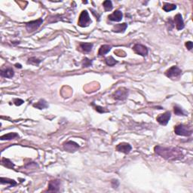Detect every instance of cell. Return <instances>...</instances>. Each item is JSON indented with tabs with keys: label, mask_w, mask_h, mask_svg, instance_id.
<instances>
[{
	"label": "cell",
	"mask_w": 193,
	"mask_h": 193,
	"mask_svg": "<svg viewBox=\"0 0 193 193\" xmlns=\"http://www.w3.org/2000/svg\"><path fill=\"white\" fill-rule=\"evenodd\" d=\"M14 103L16 106H21V105H22L23 103H24V101L21 99H14Z\"/></svg>",
	"instance_id": "obj_30"
},
{
	"label": "cell",
	"mask_w": 193,
	"mask_h": 193,
	"mask_svg": "<svg viewBox=\"0 0 193 193\" xmlns=\"http://www.w3.org/2000/svg\"><path fill=\"white\" fill-rule=\"evenodd\" d=\"M61 187V181L59 179H54V180L49 181L48 189L46 192H58L60 191Z\"/></svg>",
	"instance_id": "obj_10"
},
{
	"label": "cell",
	"mask_w": 193,
	"mask_h": 193,
	"mask_svg": "<svg viewBox=\"0 0 193 193\" xmlns=\"http://www.w3.org/2000/svg\"><path fill=\"white\" fill-rule=\"evenodd\" d=\"M122 18H123V14L121 11L116 10L115 11L113 14H110L108 16L109 20L111 21H115V22H119L122 21Z\"/></svg>",
	"instance_id": "obj_13"
},
{
	"label": "cell",
	"mask_w": 193,
	"mask_h": 193,
	"mask_svg": "<svg viewBox=\"0 0 193 193\" xmlns=\"http://www.w3.org/2000/svg\"><path fill=\"white\" fill-rule=\"evenodd\" d=\"M128 90L125 88L122 87L117 89L112 96H113V99L116 100H125L128 97Z\"/></svg>",
	"instance_id": "obj_4"
},
{
	"label": "cell",
	"mask_w": 193,
	"mask_h": 193,
	"mask_svg": "<svg viewBox=\"0 0 193 193\" xmlns=\"http://www.w3.org/2000/svg\"><path fill=\"white\" fill-rule=\"evenodd\" d=\"M92 106H94V109H95L96 111L98 112V113H105L109 112V110H106V108H103L102 107V106H96L94 103H92Z\"/></svg>",
	"instance_id": "obj_28"
},
{
	"label": "cell",
	"mask_w": 193,
	"mask_h": 193,
	"mask_svg": "<svg viewBox=\"0 0 193 193\" xmlns=\"http://www.w3.org/2000/svg\"><path fill=\"white\" fill-rule=\"evenodd\" d=\"M2 165L5 166V167H8V168L12 169V168H14V164L12 162H11V161L9 160V159H8V158H2Z\"/></svg>",
	"instance_id": "obj_21"
},
{
	"label": "cell",
	"mask_w": 193,
	"mask_h": 193,
	"mask_svg": "<svg viewBox=\"0 0 193 193\" xmlns=\"http://www.w3.org/2000/svg\"><path fill=\"white\" fill-rule=\"evenodd\" d=\"M90 24H91V20H90L88 11H82L78 18V25L81 27H86Z\"/></svg>",
	"instance_id": "obj_5"
},
{
	"label": "cell",
	"mask_w": 193,
	"mask_h": 193,
	"mask_svg": "<svg viewBox=\"0 0 193 193\" xmlns=\"http://www.w3.org/2000/svg\"><path fill=\"white\" fill-rule=\"evenodd\" d=\"M112 47L109 45H103L102 46H100L99 49V51H98V54L100 56H103L105 54H107L110 50H111Z\"/></svg>",
	"instance_id": "obj_18"
},
{
	"label": "cell",
	"mask_w": 193,
	"mask_h": 193,
	"mask_svg": "<svg viewBox=\"0 0 193 193\" xmlns=\"http://www.w3.org/2000/svg\"><path fill=\"white\" fill-rule=\"evenodd\" d=\"M133 50H134V51L136 54L143 56V57H145V56L148 54V48H147V47L143 45H141V44H136V45H134V47H133Z\"/></svg>",
	"instance_id": "obj_9"
},
{
	"label": "cell",
	"mask_w": 193,
	"mask_h": 193,
	"mask_svg": "<svg viewBox=\"0 0 193 193\" xmlns=\"http://www.w3.org/2000/svg\"><path fill=\"white\" fill-rule=\"evenodd\" d=\"M1 76L3 78H11L14 75V72L12 68L8 67L5 70H1Z\"/></svg>",
	"instance_id": "obj_14"
},
{
	"label": "cell",
	"mask_w": 193,
	"mask_h": 193,
	"mask_svg": "<svg viewBox=\"0 0 193 193\" xmlns=\"http://www.w3.org/2000/svg\"><path fill=\"white\" fill-rule=\"evenodd\" d=\"M42 23H43V20L42 18H38L36 21H30L26 24V30L29 33H33L38 30L39 26L42 24Z\"/></svg>",
	"instance_id": "obj_6"
},
{
	"label": "cell",
	"mask_w": 193,
	"mask_h": 193,
	"mask_svg": "<svg viewBox=\"0 0 193 193\" xmlns=\"http://www.w3.org/2000/svg\"><path fill=\"white\" fill-rule=\"evenodd\" d=\"M82 67H89L92 65V61L89 60L88 58H85L82 62Z\"/></svg>",
	"instance_id": "obj_27"
},
{
	"label": "cell",
	"mask_w": 193,
	"mask_h": 193,
	"mask_svg": "<svg viewBox=\"0 0 193 193\" xmlns=\"http://www.w3.org/2000/svg\"><path fill=\"white\" fill-rule=\"evenodd\" d=\"M112 183V186H113V188H118V186H119V182L118 181V179H113L111 181Z\"/></svg>",
	"instance_id": "obj_29"
},
{
	"label": "cell",
	"mask_w": 193,
	"mask_h": 193,
	"mask_svg": "<svg viewBox=\"0 0 193 193\" xmlns=\"http://www.w3.org/2000/svg\"><path fill=\"white\" fill-rule=\"evenodd\" d=\"M165 74L169 78H171L172 80H175L180 77L182 74V70L178 66H173L171 68H169L167 70H166Z\"/></svg>",
	"instance_id": "obj_3"
},
{
	"label": "cell",
	"mask_w": 193,
	"mask_h": 193,
	"mask_svg": "<svg viewBox=\"0 0 193 193\" xmlns=\"http://www.w3.org/2000/svg\"><path fill=\"white\" fill-rule=\"evenodd\" d=\"M15 66H16V67L20 68V69H21V68H22V66H21V64H18V63H16V64H15Z\"/></svg>",
	"instance_id": "obj_32"
},
{
	"label": "cell",
	"mask_w": 193,
	"mask_h": 193,
	"mask_svg": "<svg viewBox=\"0 0 193 193\" xmlns=\"http://www.w3.org/2000/svg\"><path fill=\"white\" fill-rule=\"evenodd\" d=\"M103 5L106 11H110L113 8V3H112L110 0H106V1H104V2H103Z\"/></svg>",
	"instance_id": "obj_24"
},
{
	"label": "cell",
	"mask_w": 193,
	"mask_h": 193,
	"mask_svg": "<svg viewBox=\"0 0 193 193\" xmlns=\"http://www.w3.org/2000/svg\"><path fill=\"white\" fill-rule=\"evenodd\" d=\"M105 62H106V65H108L109 66H113L118 63V61L114 59L112 56H110V57L106 58V59H105Z\"/></svg>",
	"instance_id": "obj_23"
},
{
	"label": "cell",
	"mask_w": 193,
	"mask_h": 193,
	"mask_svg": "<svg viewBox=\"0 0 193 193\" xmlns=\"http://www.w3.org/2000/svg\"><path fill=\"white\" fill-rule=\"evenodd\" d=\"M15 138H19V135L17 133H9L7 134H4L2 135L0 139L1 140H14Z\"/></svg>",
	"instance_id": "obj_17"
},
{
	"label": "cell",
	"mask_w": 193,
	"mask_h": 193,
	"mask_svg": "<svg viewBox=\"0 0 193 193\" xmlns=\"http://www.w3.org/2000/svg\"><path fill=\"white\" fill-rule=\"evenodd\" d=\"M131 150H132V146L127 143H121L116 146L117 151L125 153V154H128L131 151Z\"/></svg>",
	"instance_id": "obj_11"
},
{
	"label": "cell",
	"mask_w": 193,
	"mask_h": 193,
	"mask_svg": "<svg viewBox=\"0 0 193 193\" xmlns=\"http://www.w3.org/2000/svg\"><path fill=\"white\" fill-rule=\"evenodd\" d=\"M63 149H64L66 151L70 152H75L76 150H78V149H79V147H80L78 143L72 140H69L65 142V143H63Z\"/></svg>",
	"instance_id": "obj_7"
},
{
	"label": "cell",
	"mask_w": 193,
	"mask_h": 193,
	"mask_svg": "<svg viewBox=\"0 0 193 193\" xmlns=\"http://www.w3.org/2000/svg\"><path fill=\"white\" fill-rule=\"evenodd\" d=\"M33 107L38 109V110H43V109H46V108L48 107V103L45 100L41 99L36 103L33 104Z\"/></svg>",
	"instance_id": "obj_16"
},
{
	"label": "cell",
	"mask_w": 193,
	"mask_h": 193,
	"mask_svg": "<svg viewBox=\"0 0 193 193\" xmlns=\"http://www.w3.org/2000/svg\"><path fill=\"white\" fill-rule=\"evenodd\" d=\"M185 45H186V47L188 48V50L191 51L192 49V47H193V44L192 42H191V41H189V42H186V44H185Z\"/></svg>",
	"instance_id": "obj_31"
},
{
	"label": "cell",
	"mask_w": 193,
	"mask_h": 193,
	"mask_svg": "<svg viewBox=\"0 0 193 193\" xmlns=\"http://www.w3.org/2000/svg\"><path fill=\"white\" fill-rule=\"evenodd\" d=\"M163 10L166 12H169V11H174L177 9V5H174V4H169L166 3L163 5Z\"/></svg>",
	"instance_id": "obj_22"
},
{
	"label": "cell",
	"mask_w": 193,
	"mask_h": 193,
	"mask_svg": "<svg viewBox=\"0 0 193 193\" xmlns=\"http://www.w3.org/2000/svg\"><path fill=\"white\" fill-rule=\"evenodd\" d=\"M174 133L177 135L189 137L192 134V128L190 126L180 124V125H178L174 127Z\"/></svg>",
	"instance_id": "obj_2"
},
{
	"label": "cell",
	"mask_w": 193,
	"mask_h": 193,
	"mask_svg": "<svg viewBox=\"0 0 193 193\" xmlns=\"http://www.w3.org/2000/svg\"><path fill=\"white\" fill-rule=\"evenodd\" d=\"M0 181H1V183H2V184H9L10 185V187L15 186L18 184V183H16L15 180L11 179H9V178L1 177L0 178Z\"/></svg>",
	"instance_id": "obj_19"
},
{
	"label": "cell",
	"mask_w": 193,
	"mask_h": 193,
	"mask_svg": "<svg viewBox=\"0 0 193 193\" xmlns=\"http://www.w3.org/2000/svg\"><path fill=\"white\" fill-rule=\"evenodd\" d=\"M155 154L169 161L180 160L183 158L182 150L177 147H165L162 146H156L154 148Z\"/></svg>",
	"instance_id": "obj_1"
},
{
	"label": "cell",
	"mask_w": 193,
	"mask_h": 193,
	"mask_svg": "<svg viewBox=\"0 0 193 193\" xmlns=\"http://www.w3.org/2000/svg\"><path fill=\"white\" fill-rule=\"evenodd\" d=\"M42 62V61L39 59H38V58H30L28 59L27 61V63L28 64H32V65H35V66H38L39 63Z\"/></svg>",
	"instance_id": "obj_25"
},
{
	"label": "cell",
	"mask_w": 193,
	"mask_h": 193,
	"mask_svg": "<svg viewBox=\"0 0 193 193\" xmlns=\"http://www.w3.org/2000/svg\"><path fill=\"white\" fill-rule=\"evenodd\" d=\"M174 23L176 24V28L177 30H182L184 28V21H183V17L180 14H177V15H175Z\"/></svg>",
	"instance_id": "obj_12"
},
{
	"label": "cell",
	"mask_w": 193,
	"mask_h": 193,
	"mask_svg": "<svg viewBox=\"0 0 193 193\" xmlns=\"http://www.w3.org/2000/svg\"><path fill=\"white\" fill-rule=\"evenodd\" d=\"M127 27V24L126 23L123 24H115L113 28V32L115 33H124Z\"/></svg>",
	"instance_id": "obj_15"
},
{
	"label": "cell",
	"mask_w": 193,
	"mask_h": 193,
	"mask_svg": "<svg viewBox=\"0 0 193 193\" xmlns=\"http://www.w3.org/2000/svg\"><path fill=\"white\" fill-rule=\"evenodd\" d=\"M174 112L177 115H186L185 112L183 110V109L181 107H179V106H177V105L174 106Z\"/></svg>",
	"instance_id": "obj_26"
},
{
	"label": "cell",
	"mask_w": 193,
	"mask_h": 193,
	"mask_svg": "<svg viewBox=\"0 0 193 193\" xmlns=\"http://www.w3.org/2000/svg\"><path fill=\"white\" fill-rule=\"evenodd\" d=\"M171 112H166V113H163V114H160V115H158L156 118V120L160 125L165 126L167 125L169 120L171 119Z\"/></svg>",
	"instance_id": "obj_8"
},
{
	"label": "cell",
	"mask_w": 193,
	"mask_h": 193,
	"mask_svg": "<svg viewBox=\"0 0 193 193\" xmlns=\"http://www.w3.org/2000/svg\"><path fill=\"white\" fill-rule=\"evenodd\" d=\"M80 48L83 51L86 53L90 52V51L92 50L93 44L92 43H86V42H83V43H80Z\"/></svg>",
	"instance_id": "obj_20"
}]
</instances>
